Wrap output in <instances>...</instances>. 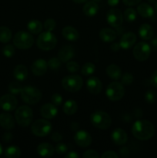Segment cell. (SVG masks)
I'll return each mask as SVG.
<instances>
[{
    "mask_svg": "<svg viewBox=\"0 0 157 158\" xmlns=\"http://www.w3.org/2000/svg\"><path fill=\"white\" fill-rule=\"evenodd\" d=\"M132 133L135 138L145 141L152 137L155 129L152 123L148 120H138L132 125Z\"/></svg>",
    "mask_w": 157,
    "mask_h": 158,
    "instance_id": "6da1fadb",
    "label": "cell"
},
{
    "mask_svg": "<svg viewBox=\"0 0 157 158\" xmlns=\"http://www.w3.org/2000/svg\"><path fill=\"white\" fill-rule=\"evenodd\" d=\"M36 44L38 49L42 50H52L56 46L57 39L52 32L46 31L38 35L36 40Z\"/></svg>",
    "mask_w": 157,
    "mask_h": 158,
    "instance_id": "7a4b0ae2",
    "label": "cell"
},
{
    "mask_svg": "<svg viewBox=\"0 0 157 158\" xmlns=\"http://www.w3.org/2000/svg\"><path fill=\"white\" fill-rule=\"evenodd\" d=\"M91 123L95 127L100 130H107L112 123V119L109 114L104 111H95L90 117Z\"/></svg>",
    "mask_w": 157,
    "mask_h": 158,
    "instance_id": "3957f363",
    "label": "cell"
},
{
    "mask_svg": "<svg viewBox=\"0 0 157 158\" xmlns=\"http://www.w3.org/2000/svg\"><path fill=\"white\" fill-rule=\"evenodd\" d=\"M15 118L19 126L22 127L29 126L33 119V112L28 106H21L17 108L15 113Z\"/></svg>",
    "mask_w": 157,
    "mask_h": 158,
    "instance_id": "277c9868",
    "label": "cell"
},
{
    "mask_svg": "<svg viewBox=\"0 0 157 158\" xmlns=\"http://www.w3.org/2000/svg\"><path fill=\"white\" fill-rule=\"evenodd\" d=\"M14 46L19 49H27L32 47L34 44V38L29 32L26 31H19L13 38Z\"/></svg>",
    "mask_w": 157,
    "mask_h": 158,
    "instance_id": "5b68a950",
    "label": "cell"
},
{
    "mask_svg": "<svg viewBox=\"0 0 157 158\" xmlns=\"http://www.w3.org/2000/svg\"><path fill=\"white\" fill-rule=\"evenodd\" d=\"M21 97L25 103L29 105H33L40 101L42 98V93L35 86H28L22 88Z\"/></svg>",
    "mask_w": 157,
    "mask_h": 158,
    "instance_id": "8992f818",
    "label": "cell"
},
{
    "mask_svg": "<svg viewBox=\"0 0 157 158\" xmlns=\"http://www.w3.org/2000/svg\"><path fill=\"white\" fill-rule=\"evenodd\" d=\"M83 80L80 76L69 75L65 77L62 80V86L69 92H77L80 90L83 86Z\"/></svg>",
    "mask_w": 157,
    "mask_h": 158,
    "instance_id": "52a82bcc",
    "label": "cell"
},
{
    "mask_svg": "<svg viewBox=\"0 0 157 158\" xmlns=\"http://www.w3.org/2000/svg\"><path fill=\"white\" fill-rule=\"evenodd\" d=\"M32 133L37 137H46L52 131V124L47 120L39 119L32 123Z\"/></svg>",
    "mask_w": 157,
    "mask_h": 158,
    "instance_id": "ba28073f",
    "label": "cell"
},
{
    "mask_svg": "<svg viewBox=\"0 0 157 158\" xmlns=\"http://www.w3.org/2000/svg\"><path fill=\"white\" fill-rule=\"evenodd\" d=\"M106 97L109 100L112 101H118L120 100L125 94L124 86L122 83L119 82L111 83L106 89Z\"/></svg>",
    "mask_w": 157,
    "mask_h": 158,
    "instance_id": "9c48e42d",
    "label": "cell"
},
{
    "mask_svg": "<svg viewBox=\"0 0 157 158\" xmlns=\"http://www.w3.org/2000/svg\"><path fill=\"white\" fill-rule=\"evenodd\" d=\"M151 47L145 42L138 43L133 49V56L138 61L143 62L148 60L151 53Z\"/></svg>",
    "mask_w": 157,
    "mask_h": 158,
    "instance_id": "30bf717a",
    "label": "cell"
},
{
    "mask_svg": "<svg viewBox=\"0 0 157 158\" xmlns=\"http://www.w3.org/2000/svg\"><path fill=\"white\" fill-rule=\"evenodd\" d=\"M107 23L109 26L114 28H118L123 24V15L118 9H111L106 15Z\"/></svg>",
    "mask_w": 157,
    "mask_h": 158,
    "instance_id": "8fae6325",
    "label": "cell"
},
{
    "mask_svg": "<svg viewBox=\"0 0 157 158\" xmlns=\"http://www.w3.org/2000/svg\"><path fill=\"white\" fill-rule=\"evenodd\" d=\"M18 101L12 94H6L0 98V107L5 111H12L16 108Z\"/></svg>",
    "mask_w": 157,
    "mask_h": 158,
    "instance_id": "7c38bea8",
    "label": "cell"
},
{
    "mask_svg": "<svg viewBox=\"0 0 157 158\" xmlns=\"http://www.w3.org/2000/svg\"><path fill=\"white\" fill-rule=\"evenodd\" d=\"M74 140L81 148H87L92 143V137L90 134L86 131H78L74 137Z\"/></svg>",
    "mask_w": 157,
    "mask_h": 158,
    "instance_id": "4fadbf2b",
    "label": "cell"
},
{
    "mask_svg": "<svg viewBox=\"0 0 157 158\" xmlns=\"http://www.w3.org/2000/svg\"><path fill=\"white\" fill-rule=\"evenodd\" d=\"M136 41V35L134 32H128L123 34L119 41L120 47L122 49H128L133 46Z\"/></svg>",
    "mask_w": 157,
    "mask_h": 158,
    "instance_id": "5bb4252c",
    "label": "cell"
},
{
    "mask_svg": "<svg viewBox=\"0 0 157 158\" xmlns=\"http://www.w3.org/2000/svg\"><path fill=\"white\" fill-rule=\"evenodd\" d=\"M48 69L47 62L43 59H38L32 63L31 69L34 75L42 76L46 73Z\"/></svg>",
    "mask_w": 157,
    "mask_h": 158,
    "instance_id": "9a60e30c",
    "label": "cell"
},
{
    "mask_svg": "<svg viewBox=\"0 0 157 158\" xmlns=\"http://www.w3.org/2000/svg\"><path fill=\"white\" fill-rule=\"evenodd\" d=\"M40 114L42 117L50 120L57 115L58 110L53 103H46L40 108Z\"/></svg>",
    "mask_w": 157,
    "mask_h": 158,
    "instance_id": "2e32d148",
    "label": "cell"
},
{
    "mask_svg": "<svg viewBox=\"0 0 157 158\" xmlns=\"http://www.w3.org/2000/svg\"><path fill=\"white\" fill-rule=\"evenodd\" d=\"M86 86L89 92L92 94H99L103 89V84L99 78L95 77H90L86 82Z\"/></svg>",
    "mask_w": 157,
    "mask_h": 158,
    "instance_id": "e0dca14e",
    "label": "cell"
},
{
    "mask_svg": "<svg viewBox=\"0 0 157 158\" xmlns=\"http://www.w3.org/2000/svg\"><path fill=\"white\" fill-rule=\"evenodd\" d=\"M112 140L114 143L117 145H123L127 142L128 135L124 130L121 128L115 129L112 133Z\"/></svg>",
    "mask_w": 157,
    "mask_h": 158,
    "instance_id": "ac0fdd59",
    "label": "cell"
},
{
    "mask_svg": "<svg viewBox=\"0 0 157 158\" xmlns=\"http://www.w3.org/2000/svg\"><path fill=\"white\" fill-rule=\"evenodd\" d=\"M74 55H75V51H74L73 47L69 45H66L60 49L58 57L61 60V62L66 63V62L70 61V60H72L74 57Z\"/></svg>",
    "mask_w": 157,
    "mask_h": 158,
    "instance_id": "d6986e66",
    "label": "cell"
},
{
    "mask_svg": "<svg viewBox=\"0 0 157 158\" xmlns=\"http://www.w3.org/2000/svg\"><path fill=\"white\" fill-rule=\"evenodd\" d=\"M0 126L4 129L12 130L15 127V120L11 114L2 113L0 114Z\"/></svg>",
    "mask_w": 157,
    "mask_h": 158,
    "instance_id": "ffe728a7",
    "label": "cell"
},
{
    "mask_svg": "<svg viewBox=\"0 0 157 158\" xmlns=\"http://www.w3.org/2000/svg\"><path fill=\"white\" fill-rule=\"evenodd\" d=\"M37 152L41 157H52L55 152V148L49 143H42L37 148Z\"/></svg>",
    "mask_w": 157,
    "mask_h": 158,
    "instance_id": "44dd1931",
    "label": "cell"
},
{
    "mask_svg": "<svg viewBox=\"0 0 157 158\" xmlns=\"http://www.w3.org/2000/svg\"><path fill=\"white\" fill-rule=\"evenodd\" d=\"M62 33L66 40L71 42L76 41L79 37V34H78L77 29L72 26H66L65 28H63Z\"/></svg>",
    "mask_w": 157,
    "mask_h": 158,
    "instance_id": "7402d4cb",
    "label": "cell"
},
{
    "mask_svg": "<svg viewBox=\"0 0 157 158\" xmlns=\"http://www.w3.org/2000/svg\"><path fill=\"white\" fill-rule=\"evenodd\" d=\"M139 35L143 40H149L154 35L153 28L149 24H143L139 29Z\"/></svg>",
    "mask_w": 157,
    "mask_h": 158,
    "instance_id": "603a6c76",
    "label": "cell"
},
{
    "mask_svg": "<svg viewBox=\"0 0 157 158\" xmlns=\"http://www.w3.org/2000/svg\"><path fill=\"white\" fill-rule=\"evenodd\" d=\"M117 34L115 31L109 28H104L99 32V37L105 43H111L116 39Z\"/></svg>",
    "mask_w": 157,
    "mask_h": 158,
    "instance_id": "cb8c5ba5",
    "label": "cell"
},
{
    "mask_svg": "<svg viewBox=\"0 0 157 158\" xmlns=\"http://www.w3.org/2000/svg\"><path fill=\"white\" fill-rule=\"evenodd\" d=\"M137 12L143 18H150L153 16L154 9L149 4L146 2L140 3L137 7Z\"/></svg>",
    "mask_w": 157,
    "mask_h": 158,
    "instance_id": "d4e9b609",
    "label": "cell"
},
{
    "mask_svg": "<svg viewBox=\"0 0 157 158\" xmlns=\"http://www.w3.org/2000/svg\"><path fill=\"white\" fill-rule=\"evenodd\" d=\"M99 6L97 3L94 1L87 2L86 4L83 6V12L86 16L92 17L95 15L98 12Z\"/></svg>",
    "mask_w": 157,
    "mask_h": 158,
    "instance_id": "484cf974",
    "label": "cell"
},
{
    "mask_svg": "<svg viewBox=\"0 0 157 158\" xmlns=\"http://www.w3.org/2000/svg\"><path fill=\"white\" fill-rule=\"evenodd\" d=\"M14 77L18 81H24L28 77V69L24 65L19 64L16 66L13 71Z\"/></svg>",
    "mask_w": 157,
    "mask_h": 158,
    "instance_id": "4316f807",
    "label": "cell"
},
{
    "mask_svg": "<svg viewBox=\"0 0 157 158\" xmlns=\"http://www.w3.org/2000/svg\"><path fill=\"white\" fill-rule=\"evenodd\" d=\"M106 73L109 78L113 80H118L122 77V70L117 65L110 64L106 68Z\"/></svg>",
    "mask_w": 157,
    "mask_h": 158,
    "instance_id": "83f0119b",
    "label": "cell"
},
{
    "mask_svg": "<svg viewBox=\"0 0 157 158\" xmlns=\"http://www.w3.org/2000/svg\"><path fill=\"white\" fill-rule=\"evenodd\" d=\"M77 110H78V104L73 100H67L63 105V112L66 115H73L76 113Z\"/></svg>",
    "mask_w": 157,
    "mask_h": 158,
    "instance_id": "f1b7e54d",
    "label": "cell"
},
{
    "mask_svg": "<svg viewBox=\"0 0 157 158\" xmlns=\"http://www.w3.org/2000/svg\"><path fill=\"white\" fill-rule=\"evenodd\" d=\"M27 29L32 34H39L42 30V24L37 19L31 20L28 23Z\"/></svg>",
    "mask_w": 157,
    "mask_h": 158,
    "instance_id": "f546056e",
    "label": "cell"
},
{
    "mask_svg": "<svg viewBox=\"0 0 157 158\" xmlns=\"http://www.w3.org/2000/svg\"><path fill=\"white\" fill-rule=\"evenodd\" d=\"M12 39V31L6 26H0V42L7 43Z\"/></svg>",
    "mask_w": 157,
    "mask_h": 158,
    "instance_id": "4dcf8cb0",
    "label": "cell"
},
{
    "mask_svg": "<svg viewBox=\"0 0 157 158\" xmlns=\"http://www.w3.org/2000/svg\"><path fill=\"white\" fill-rule=\"evenodd\" d=\"M5 156L8 158H18L21 156V150L16 146L9 147L5 151Z\"/></svg>",
    "mask_w": 157,
    "mask_h": 158,
    "instance_id": "1f68e13d",
    "label": "cell"
},
{
    "mask_svg": "<svg viewBox=\"0 0 157 158\" xmlns=\"http://www.w3.org/2000/svg\"><path fill=\"white\" fill-rule=\"evenodd\" d=\"M136 16V11L132 8H128L127 9H126L124 12V15H123V17L128 23H132L133 21H135Z\"/></svg>",
    "mask_w": 157,
    "mask_h": 158,
    "instance_id": "d6a6232c",
    "label": "cell"
},
{
    "mask_svg": "<svg viewBox=\"0 0 157 158\" xmlns=\"http://www.w3.org/2000/svg\"><path fill=\"white\" fill-rule=\"evenodd\" d=\"M95 71V66L92 63H86L83 66L81 73L84 76H89L94 73Z\"/></svg>",
    "mask_w": 157,
    "mask_h": 158,
    "instance_id": "836d02e7",
    "label": "cell"
},
{
    "mask_svg": "<svg viewBox=\"0 0 157 158\" xmlns=\"http://www.w3.org/2000/svg\"><path fill=\"white\" fill-rule=\"evenodd\" d=\"M22 86L18 82H12L9 85V91L12 94H21L22 89Z\"/></svg>",
    "mask_w": 157,
    "mask_h": 158,
    "instance_id": "e575fe53",
    "label": "cell"
},
{
    "mask_svg": "<svg viewBox=\"0 0 157 158\" xmlns=\"http://www.w3.org/2000/svg\"><path fill=\"white\" fill-rule=\"evenodd\" d=\"M145 100L149 104H152L156 100V93L153 89H149L145 94Z\"/></svg>",
    "mask_w": 157,
    "mask_h": 158,
    "instance_id": "d590c367",
    "label": "cell"
},
{
    "mask_svg": "<svg viewBox=\"0 0 157 158\" xmlns=\"http://www.w3.org/2000/svg\"><path fill=\"white\" fill-rule=\"evenodd\" d=\"M48 67L52 69H57L61 66V60L58 57H52L48 61Z\"/></svg>",
    "mask_w": 157,
    "mask_h": 158,
    "instance_id": "8d00e7d4",
    "label": "cell"
},
{
    "mask_svg": "<svg viewBox=\"0 0 157 158\" xmlns=\"http://www.w3.org/2000/svg\"><path fill=\"white\" fill-rule=\"evenodd\" d=\"M133 76L130 73H124L121 77L122 84L126 85V86H129V85L132 84V82H133Z\"/></svg>",
    "mask_w": 157,
    "mask_h": 158,
    "instance_id": "74e56055",
    "label": "cell"
},
{
    "mask_svg": "<svg viewBox=\"0 0 157 158\" xmlns=\"http://www.w3.org/2000/svg\"><path fill=\"white\" fill-rule=\"evenodd\" d=\"M2 53L6 57L10 58V57L13 56L15 54V48L12 45H6L3 47Z\"/></svg>",
    "mask_w": 157,
    "mask_h": 158,
    "instance_id": "f35d334b",
    "label": "cell"
},
{
    "mask_svg": "<svg viewBox=\"0 0 157 158\" xmlns=\"http://www.w3.org/2000/svg\"><path fill=\"white\" fill-rule=\"evenodd\" d=\"M55 26H56V23L54 19H48L45 21L44 23V27L46 29V31H49V32H52L55 29Z\"/></svg>",
    "mask_w": 157,
    "mask_h": 158,
    "instance_id": "ab89813d",
    "label": "cell"
},
{
    "mask_svg": "<svg viewBox=\"0 0 157 158\" xmlns=\"http://www.w3.org/2000/svg\"><path fill=\"white\" fill-rule=\"evenodd\" d=\"M66 68H67L69 72L74 73L78 72V69H79V66L76 62L69 61L67 62V64H66Z\"/></svg>",
    "mask_w": 157,
    "mask_h": 158,
    "instance_id": "60d3db41",
    "label": "cell"
},
{
    "mask_svg": "<svg viewBox=\"0 0 157 158\" xmlns=\"http://www.w3.org/2000/svg\"><path fill=\"white\" fill-rule=\"evenodd\" d=\"M55 151L57 154L61 155V154H64L67 152L68 148H67V146L65 144V143H58V144L56 145V147H55Z\"/></svg>",
    "mask_w": 157,
    "mask_h": 158,
    "instance_id": "b9f144b4",
    "label": "cell"
},
{
    "mask_svg": "<svg viewBox=\"0 0 157 158\" xmlns=\"http://www.w3.org/2000/svg\"><path fill=\"white\" fill-rule=\"evenodd\" d=\"M51 101L55 106H60L62 103V97L60 94H54L51 97Z\"/></svg>",
    "mask_w": 157,
    "mask_h": 158,
    "instance_id": "7bdbcfd3",
    "label": "cell"
},
{
    "mask_svg": "<svg viewBox=\"0 0 157 158\" xmlns=\"http://www.w3.org/2000/svg\"><path fill=\"white\" fill-rule=\"evenodd\" d=\"M99 157V154L96 151H94V150H89V151H86L83 155V158H98Z\"/></svg>",
    "mask_w": 157,
    "mask_h": 158,
    "instance_id": "ee69618b",
    "label": "cell"
},
{
    "mask_svg": "<svg viewBox=\"0 0 157 158\" xmlns=\"http://www.w3.org/2000/svg\"><path fill=\"white\" fill-rule=\"evenodd\" d=\"M101 157L102 158H118L119 155L115 152V151H106L104 154H102Z\"/></svg>",
    "mask_w": 157,
    "mask_h": 158,
    "instance_id": "f6af8a7d",
    "label": "cell"
},
{
    "mask_svg": "<svg viewBox=\"0 0 157 158\" xmlns=\"http://www.w3.org/2000/svg\"><path fill=\"white\" fill-rule=\"evenodd\" d=\"M142 0H123V3L128 6H134L140 3Z\"/></svg>",
    "mask_w": 157,
    "mask_h": 158,
    "instance_id": "bcb514c9",
    "label": "cell"
},
{
    "mask_svg": "<svg viewBox=\"0 0 157 158\" xmlns=\"http://www.w3.org/2000/svg\"><path fill=\"white\" fill-rule=\"evenodd\" d=\"M51 138H52V140H53V141L58 142L61 141V140H62V136L59 133L54 132L53 134H52V136H51Z\"/></svg>",
    "mask_w": 157,
    "mask_h": 158,
    "instance_id": "7dc6e473",
    "label": "cell"
},
{
    "mask_svg": "<svg viewBox=\"0 0 157 158\" xmlns=\"http://www.w3.org/2000/svg\"><path fill=\"white\" fill-rule=\"evenodd\" d=\"M151 83L152 84V86L157 88V69L154 71V73H152V77H151Z\"/></svg>",
    "mask_w": 157,
    "mask_h": 158,
    "instance_id": "c3c4849f",
    "label": "cell"
},
{
    "mask_svg": "<svg viewBox=\"0 0 157 158\" xmlns=\"http://www.w3.org/2000/svg\"><path fill=\"white\" fill-rule=\"evenodd\" d=\"M12 134L9 132L5 133L4 135L2 136V140H3V141H5V142L11 141V140H12Z\"/></svg>",
    "mask_w": 157,
    "mask_h": 158,
    "instance_id": "681fc988",
    "label": "cell"
},
{
    "mask_svg": "<svg viewBox=\"0 0 157 158\" xmlns=\"http://www.w3.org/2000/svg\"><path fill=\"white\" fill-rule=\"evenodd\" d=\"M66 158H78L79 157V155L77 154L75 151H70V152L67 153V154L65 155Z\"/></svg>",
    "mask_w": 157,
    "mask_h": 158,
    "instance_id": "f907efd6",
    "label": "cell"
},
{
    "mask_svg": "<svg viewBox=\"0 0 157 158\" xmlns=\"http://www.w3.org/2000/svg\"><path fill=\"white\" fill-rule=\"evenodd\" d=\"M120 154H121L122 157H127L129 156V150L126 148H123L122 149H120Z\"/></svg>",
    "mask_w": 157,
    "mask_h": 158,
    "instance_id": "816d5d0a",
    "label": "cell"
},
{
    "mask_svg": "<svg viewBox=\"0 0 157 158\" xmlns=\"http://www.w3.org/2000/svg\"><path fill=\"white\" fill-rule=\"evenodd\" d=\"M150 47L151 49H152L153 51L157 50V38L152 39L150 43Z\"/></svg>",
    "mask_w": 157,
    "mask_h": 158,
    "instance_id": "f5cc1de1",
    "label": "cell"
},
{
    "mask_svg": "<svg viewBox=\"0 0 157 158\" xmlns=\"http://www.w3.org/2000/svg\"><path fill=\"white\" fill-rule=\"evenodd\" d=\"M120 48L121 47H120L119 43H114L111 45V49H112V51H114V52H116V51H118Z\"/></svg>",
    "mask_w": 157,
    "mask_h": 158,
    "instance_id": "db71d44e",
    "label": "cell"
},
{
    "mask_svg": "<svg viewBox=\"0 0 157 158\" xmlns=\"http://www.w3.org/2000/svg\"><path fill=\"white\" fill-rule=\"evenodd\" d=\"M119 0H108V4L110 6H115L119 4Z\"/></svg>",
    "mask_w": 157,
    "mask_h": 158,
    "instance_id": "11a10c76",
    "label": "cell"
},
{
    "mask_svg": "<svg viewBox=\"0 0 157 158\" xmlns=\"http://www.w3.org/2000/svg\"><path fill=\"white\" fill-rule=\"evenodd\" d=\"M72 1L75 3H85L86 2H87L88 0H72Z\"/></svg>",
    "mask_w": 157,
    "mask_h": 158,
    "instance_id": "9f6ffc18",
    "label": "cell"
},
{
    "mask_svg": "<svg viewBox=\"0 0 157 158\" xmlns=\"http://www.w3.org/2000/svg\"><path fill=\"white\" fill-rule=\"evenodd\" d=\"M2 147L1 143H0V155L2 154Z\"/></svg>",
    "mask_w": 157,
    "mask_h": 158,
    "instance_id": "6f0895ef",
    "label": "cell"
},
{
    "mask_svg": "<svg viewBox=\"0 0 157 158\" xmlns=\"http://www.w3.org/2000/svg\"><path fill=\"white\" fill-rule=\"evenodd\" d=\"M155 12H156V14H157V2L155 3Z\"/></svg>",
    "mask_w": 157,
    "mask_h": 158,
    "instance_id": "680465c9",
    "label": "cell"
},
{
    "mask_svg": "<svg viewBox=\"0 0 157 158\" xmlns=\"http://www.w3.org/2000/svg\"><path fill=\"white\" fill-rule=\"evenodd\" d=\"M149 2L150 3H155V0H149Z\"/></svg>",
    "mask_w": 157,
    "mask_h": 158,
    "instance_id": "91938a15",
    "label": "cell"
},
{
    "mask_svg": "<svg viewBox=\"0 0 157 158\" xmlns=\"http://www.w3.org/2000/svg\"><path fill=\"white\" fill-rule=\"evenodd\" d=\"M92 1H94V2H100V1H102V0H92Z\"/></svg>",
    "mask_w": 157,
    "mask_h": 158,
    "instance_id": "94428289",
    "label": "cell"
}]
</instances>
